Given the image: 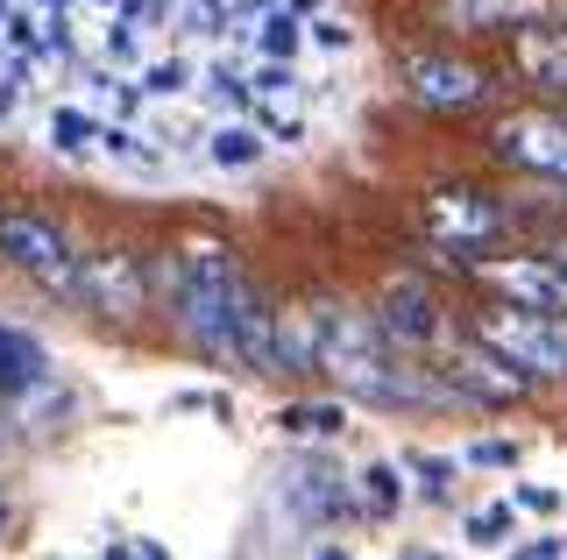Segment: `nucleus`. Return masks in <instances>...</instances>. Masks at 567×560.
I'll use <instances>...</instances> for the list:
<instances>
[{
  "mask_svg": "<svg viewBox=\"0 0 567 560\" xmlns=\"http://www.w3.org/2000/svg\"><path fill=\"white\" fill-rule=\"evenodd\" d=\"M106 64H135V22L106 29Z\"/></svg>",
  "mask_w": 567,
  "mask_h": 560,
  "instance_id": "nucleus-30",
  "label": "nucleus"
},
{
  "mask_svg": "<svg viewBox=\"0 0 567 560\" xmlns=\"http://www.w3.org/2000/svg\"><path fill=\"white\" fill-rule=\"evenodd\" d=\"M0 256L29 277V284L58 291V299H79V249L35 214H0Z\"/></svg>",
  "mask_w": 567,
  "mask_h": 560,
  "instance_id": "nucleus-4",
  "label": "nucleus"
},
{
  "mask_svg": "<svg viewBox=\"0 0 567 560\" xmlns=\"http://www.w3.org/2000/svg\"><path fill=\"white\" fill-rule=\"evenodd\" d=\"M100 149H106V156H128V164H142V170L156 164V156L142 149V135H135V128H121V121H106V128H100Z\"/></svg>",
  "mask_w": 567,
  "mask_h": 560,
  "instance_id": "nucleus-27",
  "label": "nucleus"
},
{
  "mask_svg": "<svg viewBox=\"0 0 567 560\" xmlns=\"http://www.w3.org/2000/svg\"><path fill=\"white\" fill-rule=\"evenodd\" d=\"M256 156H262V135L241 128V121H220V128L206 135V164H213V170H248Z\"/></svg>",
  "mask_w": 567,
  "mask_h": 560,
  "instance_id": "nucleus-19",
  "label": "nucleus"
},
{
  "mask_svg": "<svg viewBox=\"0 0 567 560\" xmlns=\"http://www.w3.org/2000/svg\"><path fill=\"white\" fill-rule=\"evenodd\" d=\"M404 468H412V476H425V497H433V504H447L454 462H440V454H404Z\"/></svg>",
  "mask_w": 567,
  "mask_h": 560,
  "instance_id": "nucleus-26",
  "label": "nucleus"
},
{
  "mask_svg": "<svg viewBox=\"0 0 567 560\" xmlns=\"http://www.w3.org/2000/svg\"><path fill=\"white\" fill-rule=\"evenodd\" d=\"M106 8H114V0H106Z\"/></svg>",
  "mask_w": 567,
  "mask_h": 560,
  "instance_id": "nucleus-40",
  "label": "nucleus"
},
{
  "mask_svg": "<svg viewBox=\"0 0 567 560\" xmlns=\"http://www.w3.org/2000/svg\"><path fill=\"white\" fill-rule=\"evenodd\" d=\"M447 14L461 29H475V37H511L525 22H546L554 0H447Z\"/></svg>",
  "mask_w": 567,
  "mask_h": 560,
  "instance_id": "nucleus-15",
  "label": "nucleus"
},
{
  "mask_svg": "<svg viewBox=\"0 0 567 560\" xmlns=\"http://www.w3.org/2000/svg\"><path fill=\"white\" fill-rule=\"evenodd\" d=\"M171 0H121V22H156Z\"/></svg>",
  "mask_w": 567,
  "mask_h": 560,
  "instance_id": "nucleus-33",
  "label": "nucleus"
},
{
  "mask_svg": "<svg viewBox=\"0 0 567 560\" xmlns=\"http://www.w3.org/2000/svg\"><path fill=\"white\" fill-rule=\"evenodd\" d=\"M489 149L504 156L511 170L567 191V114H511V121H496Z\"/></svg>",
  "mask_w": 567,
  "mask_h": 560,
  "instance_id": "nucleus-8",
  "label": "nucleus"
},
{
  "mask_svg": "<svg viewBox=\"0 0 567 560\" xmlns=\"http://www.w3.org/2000/svg\"><path fill=\"white\" fill-rule=\"evenodd\" d=\"M511 504H518V511H532V518H554V511H560V489H546V483H518V489H511Z\"/></svg>",
  "mask_w": 567,
  "mask_h": 560,
  "instance_id": "nucleus-28",
  "label": "nucleus"
},
{
  "mask_svg": "<svg viewBox=\"0 0 567 560\" xmlns=\"http://www.w3.org/2000/svg\"><path fill=\"white\" fill-rule=\"evenodd\" d=\"M298 43H306V14H298V8L262 14V29H256V50H262V58H284V64H291Z\"/></svg>",
  "mask_w": 567,
  "mask_h": 560,
  "instance_id": "nucleus-21",
  "label": "nucleus"
},
{
  "mask_svg": "<svg viewBox=\"0 0 567 560\" xmlns=\"http://www.w3.org/2000/svg\"><path fill=\"white\" fill-rule=\"evenodd\" d=\"M0 532H8V504H0Z\"/></svg>",
  "mask_w": 567,
  "mask_h": 560,
  "instance_id": "nucleus-37",
  "label": "nucleus"
},
{
  "mask_svg": "<svg viewBox=\"0 0 567 560\" xmlns=\"http://www.w3.org/2000/svg\"><path fill=\"white\" fill-rule=\"evenodd\" d=\"M284 504H291L298 525H348V518H362L354 489L333 476V468H319V462H298L291 476H284Z\"/></svg>",
  "mask_w": 567,
  "mask_h": 560,
  "instance_id": "nucleus-12",
  "label": "nucleus"
},
{
  "mask_svg": "<svg viewBox=\"0 0 567 560\" xmlns=\"http://www.w3.org/2000/svg\"><path fill=\"white\" fill-rule=\"evenodd\" d=\"M404 497H412V489H404V476H398L390 462L362 468V518H398V511H404Z\"/></svg>",
  "mask_w": 567,
  "mask_h": 560,
  "instance_id": "nucleus-20",
  "label": "nucleus"
},
{
  "mask_svg": "<svg viewBox=\"0 0 567 560\" xmlns=\"http://www.w3.org/2000/svg\"><path fill=\"white\" fill-rule=\"evenodd\" d=\"M262 8H270V0H235V14H262Z\"/></svg>",
  "mask_w": 567,
  "mask_h": 560,
  "instance_id": "nucleus-36",
  "label": "nucleus"
},
{
  "mask_svg": "<svg viewBox=\"0 0 567 560\" xmlns=\"http://www.w3.org/2000/svg\"><path fill=\"white\" fill-rule=\"evenodd\" d=\"M14 100H22V79H0V121L14 114Z\"/></svg>",
  "mask_w": 567,
  "mask_h": 560,
  "instance_id": "nucleus-35",
  "label": "nucleus"
},
{
  "mask_svg": "<svg viewBox=\"0 0 567 560\" xmlns=\"http://www.w3.org/2000/svg\"><path fill=\"white\" fill-rule=\"evenodd\" d=\"M235 370L241 376H277V305L256 277H248L241 299H235Z\"/></svg>",
  "mask_w": 567,
  "mask_h": 560,
  "instance_id": "nucleus-13",
  "label": "nucleus"
},
{
  "mask_svg": "<svg viewBox=\"0 0 567 560\" xmlns=\"http://www.w3.org/2000/svg\"><path fill=\"white\" fill-rule=\"evenodd\" d=\"M206 8H220V0H206Z\"/></svg>",
  "mask_w": 567,
  "mask_h": 560,
  "instance_id": "nucleus-38",
  "label": "nucleus"
},
{
  "mask_svg": "<svg viewBox=\"0 0 567 560\" xmlns=\"http://www.w3.org/2000/svg\"><path fill=\"white\" fill-rule=\"evenodd\" d=\"M398 85L419 100L425 114H468V107H483V72L475 64H461L447 58V50H404L398 58Z\"/></svg>",
  "mask_w": 567,
  "mask_h": 560,
  "instance_id": "nucleus-6",
  "label": "nucleus"
},
{
  "mask_svg": "<svg viewBox=\"0 0 567 560\" xmlns=\"http://www.w3.org/2000/svg\"><path fill=\"white\" fill-rule=\"evenodd\" d=\"M447 383H454V397H468V405H483V412L525 405V391H532V376L511 355H496L483 334H468V341L447 348Z\"/></svg>",
  "mask_w": 567,
  "mask_h": 560,
  "instance_id": "nucleus-7",
  "label": "nucleus"
},
{
  "mask_svg": "<svg viewBox=\"0 0 567 560\" xmlns=\"http://www.w3.org/2000/svg\"><path fill=\"white\" fill-rule=\"evenodd\" d=\"M43 376H50L43 341L22 334V326H0V397H35Z\"/></svg>",
  "mask_w": 567,
  "mask_h": 560,
  "instance_id": "nucleus-16",
  "label": "nucleus"
},
{
  "mask_svg": "<svg viewBox=\"0 0 567 560\" xmlns=\"http://www.w3.org/2000/svg\"><path fill=\"white\" fill-rule=\"evenodd\" d=\"M114 560H164V539H106Z\"/></svg>",
  "mask_w": 567,
  "mask_h": 560,
  "instance_id": "nucleus-31",
  "label": "nucleus"
},
{
  "mask_svg": "<svg viewBox=\"0 0 567 560\" xmlns=\"http://www.w3.org/2000/svg\"><path fill=\"white\" fill-rule=\"evenodd\" d=\"M248 270L227 249H185L177 262H156L150 291L171 299V326L185 334V348L213 370H235V299H241Z\"/></svg>",
  "mask_w": 567,
  "mask_h": 560,
  "instance_id": "nucleus-2",
  "label": "nucleus"
},
{
  "mask_svg": "<svg viewBox=\"0 0 567 560\" xmlns=\"http://www.w3.org/2000/svg\"><path fill=\"white\" fill-rule=\"evenodd\" d=\"M511 511H518V504H483V511H468V525H461L468 547H504V539H511Z\"/></svg>",
  "mask_w": 567,
  "mask_h": 560,
  "instance_id": "nucleus-23",
  "label": "nucleus"
},
{
  "mask_svg": "<svg viewBox=\"0 0 567 560\" xmlns=\"http://www.w3.org/2000/svg\"><path fill=\"white\" fill-rule=\"evenodd\" d=\"M511 58H518V72L532 85H546V93H567V22H525L518 43H511Z\"/></svg>",
  "mask_w": 567,
  "mask_h": 560,
  "instance_id": "nucleus-14",
  "label": "nucleus"
},
{
  "mask_svg": "<svg viewBox=\"0 0 567 560\" xmlns=\"http://www.w3.org/2000/svg\"><path fill=\"white\" fill-rule=\"evenodd\" d=\"M306 37H312L319 50H348V22H333V14H319V22L306 29Z\"/></svg>",
  "mask_w": 567,
  "mask_h": 560,
  "instance_id": "nucleus-32",
  "label": "nucleus"
},
{
  "mask_svg": "<svg viewBox=\"0 0 567 560\" xmlns=\"http://www.w3.org/2000/svg\"><path fill=\"white\" fill-rule=\"evenodd\" d=\"M518 454H525L518 440H475L468 462H475V468H518Z\"/></svg>",
  "mask_w": 567,
  "mask_h": 560,
  "instance_id": "nucleus-29",
  "label": "nucleus"
},
{
  "mask_svg": "<svg viewBox=\"0 0 567 560\" xmlns=\"http://www.w3.org/2000/svg\"><path fill=\"white\" fill-rule=\"evenodd\" d=\"M135 85H142V100H171V93H192V64H185V58H164V64H150V72H142Z\"/></svg>",
  "mask_w": 567,
  "mask_h": 560,
  "instance_id": "nucleus-24",
  "label": "nucleus"
},
{
  "mask_svg": "<svg viewBox=\"0 0 567 560\" xmlns=\"http://www.w3.org/2000/svg\"><path fill=\"white\" fill-rule=\"evenodd\" d=\"M50 8H64V0H50Z\"/></svg>",
  "mask_w": 567,
  "mask_h": 560,
  "instance_id": "nucleus-39",
  "label": "nucleus"
},
{
  "mask_svg": "<svg viewBox=\"0 0 567 560\" xmlns=\"http://www.w3.org/2000/svg\"><path fill=\"white\" fill-rule=\"evenodd\" d=\"M319 376H333V391L354 405L377 412H440L454 405V383H433L425 370H412L398 341L383 334L362 312H319Z\"/></svg>",
  "mask_w": 567,
  "mask_h": 560,
  "instance_id": "nucleus-1",
  "label": "nucleus"
},
{
  "mask_svg": "<svg viewBox=\"0 0 567 560\" xmlns=\"http://www.w3.org/2000/svg\"><path fill=\"white\" fill-rule=\"evenodd\" d=\"M468 334H483L496 355H511L532 383H567V312H532L511 299L475 305Z\"/></svg>",
  "mask_w": 567,
  "mask_h": 560,
  "instance_id": "nucleus-3",
  "label": "nucleus"
},
{
  "mask_svg": "<svg viewBox=\"0 0 567 560\" xmlns=\"http://www.w3.org/2000/svg\"><path fill=\"white\" fill-rule=\"evenodd\" d=\"M50 149H64V156L100 149V121L85 107H58V114H50Z\"/></svg>",
  "mask_w": 567,
  "mask_h": 560,
  "instance_id": "nucleus-22",
  "label": "nucleus"
},
{
  "mask_svg": "<svg viewBox=\"0 0 567 560\" xmlns=\"http://www.w3.org/2000/svg\"><path fill=\"white\" fill-rule=\"evenodd\" d=\"M79 305H93L100 320H135L150 312V270L128 249H100L79 256Z\"/></svg>",
  "mask_w": 567,
  "mask_h": 560,
  "instance_id": "nucleus-10",
  "label": "nucleus"
},
{
  "mask_svg": "<svg viewBox=\"0 0 567 560\" xmlns=\"http://www.w3.org/2000/svg\"><path fill=\"white\" fill-rule=\"evenodd\" d=\"M425 227H433L440 249H454L447 262L454 270H468V256H483L496 235H504V206L489 199V191L475 185H440L433 199H425Z\"/></svg>",
  "mask_w": 567,
  "mask_h": 560,
  "instance_id": "nucleus-5",
  "label": "nucleus"
},
{
  "mask_svg": "<svg viewBox=\"0 0 567 560\" xmlns=\"http://www.w3.org/2000/svg\"><path fill=\"white\" fill-rule=\"evenodd\" d=\"M199 93L213 100V107H248V79H241V72H227V64H213Z\"/></svg>",
  "mask_w": 567,
  "mask_h": 560,
  "instance_id": "nucleus-25",
  "label": "nucleus"
},
{
  "mask_svg": "<svg viewBox=\"0 0 567 560\" xmlns=\"http://www.w3.org/2000/svg\"><path fill=\"white\" fill-rule=\"evenodd\" d=\"M377 326L404 348V355H419V348H433L440 334H447V326H440V299H433V284H419V277H390V284H383Z\"/></svg>",
  "mask_w": 567,
  "mask_h": 560,
  "instance_id": "nucleus-11",
  "label": "nucleus"
},
{
  "mask_svg": "<svg viewBox=\"0 0 567 560\" xmlns=\"http://www.w3.org/2000/svg\"><path fill=\"white\" fill-rule=\"evenodd\" d=\"M319 370V312H277V376Z\"/></svg>",
  "mask_w": 567,
  "mask_h": 560,
  "instance_id": "nucleus-17",
  "label": "nucleus"
},
{
  "mask_svg": "<svg viewBox=\"0 0 567 560\" xmlns=\"http://www.w3.org/2000/svg\"><path fill=\"white\" fill-rule=\"evenodd\" d=\"M496 299L532 305V312H567V262L560 256H468Z\"/></svg>",
  "mask_w": 567,
  "mask_h": 560,
  "instance_id": "nucleus-9",
  "label": "nucleus"
},
{
  "mask_svg": "<svg viewBox=\"0 0 567 560\" xmlns=\"http://www.w3.org/2000/svg\"><path fill=\"white\" fill-rule=\"evenodd\" d=\"M277 433H284V440H341L348 412L341 405H284L277 412Z\"/></svg>",
  "mask_w": 567,
  "mask_h": 560,
  "instance_id": "nucleus-18",
  "label": "nucleus"
},
{
  "mask_svg": "<svg viewBox=\"0 0 567 560\" xmlns=\"http://www.w3.org/2000/svg\"><path fill=\"white\" fill-rule=\"evenodd\" d=\"M518 553H525V560H554V553H567V539H560V532H546V539H525Z\"/></svg>",
  "mask_w": 567,
  "mask_h": 560,
  "instance_id": "nucleus-34",
  "label": "nucleus"
}]
</instances>
